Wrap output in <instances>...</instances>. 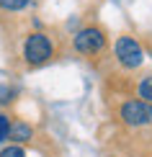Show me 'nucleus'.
Returning <instances> with one entry per match:
<instances>
[{"label": "nucleus", "mask_w": 152, "mask_h": 157, "mask_svg": "<svg viewBox=\"0 0 152 157\" xmlns=\"http://www.w3.org/2000/svg\"><path fill=\"white\" fill-rule=\"evenodd\" d=\"M54 54V44H52V39L47 34H41V31H36V34H31L26 39L23 44V59L29 64H44L49 59V57Z\"/></svg>", "instance_id": "nucleus-1"}, {"label": "nucleus", "mask_w": 152, "mask_h": 157, "mask_svg": "<svg viewBox=\"0 0 152 157\" xmlns=\"http://www.w3.org/2000/svg\"><path fill=\"white\" fill-rule=\"evenodd\" d=\"M106 47V34L98 26H85L75 34V49L80 54H98Z\"/></svg>", "instance_id": "nucleus-2"}, {"label": "nucleus", "mask_w": 152, "mask_h": 157, "mask_svg": "<svg viewBox=\"0 0 152 157\" xmlns=\"http://www.w3.org/2000/svg\"><path fill=\"white\" fill-rule=\"evenodd\" d=\"M116 59L124 64L127 70H134L139 67L142 59H144V52L139 47V41H134L131 36H121L116 41Z\"/></svg>", "instance_id": "nucleus-3"}, {"label": "nucleus", "mask_w": 152, "mask_h": 157, "mask_svg": "<svg viewBox=\"0 0 152 157\" xmlns=\"http://www.w3.org/2000/svg\"><path fill=\"white\" fill-rule=\"evenodd\" d=\"M121 121L127 126H144L152 121V106L144 101H127L121 106Z\"/></svg>", "instance_id": "nucleus-4"}, {"label": "nucleus", "mask_w": 152, "mask_h": 157, "mask_svg": "<svg viewBox=\"0 0 152 157\" xmlns=\"http://www.w3.org/2000/svg\"><path fill=\"white\" fill-rule=\"evenodd\" d=\"M31 136H34V129H31L29 124H23V121H18V124H10L8 139H13V142H29Z\"/></svg>", "instance_id": "nucleus-5"}, {"label": "nucleus", "mask_w": 152, "mask_h": 157, "mask_svg": "<svg viewBox=\"0 0 152 157\" xmlns=\"http://www.w3.org/2000/svg\"><path fill=\"white\" fill-rule=\"evenodd\" d=\"M139 98H144V103L152 106V75L142 77V82H139Z\"/></svg>", "instance_id": "nucleus-6"}, {"label": "nucleus", "mask_w": 152, "mask_h": 157, "mask_svg": "<svg viewBox=\"0 0 152 157\" xmlns=\"http://www.w3.org/2000/svg\"><path fill=\"white\" fill-rule=\"evenodd\" d=\"M29 5H31V0H0V8H3V10H10V13L23 10V8H29Z\"/></svg>", "instance_id": "nucleus-7"}, {"label": "nucleus", "mask_w": 152, "mask_h": 157, "mask_svg": "<svg viewBox=\"0 0 152 157\" xmlns=\"http://www.w3.org/2000/svg\"><path fill=\"white\" fill-rule=\"evenodd\" d=\"M10 116L8 113H0V142L3 139H8V132H10Z\"/></svg>", "instance_id": "nucleus-8"}, {"label": "nucleus", "mask_w": 152, "mask_h": 157, "mask_svg": "<svg viewBox=\"0 0 152 157\" xmlns=\"http://www.w3.org/2000/svg\"><path fill=\"white\" fill-rule=\"evenodd\" d=\"M0 157H26V152H23L21 147H16V144H13V147H5L3 152H0Z\"/></svg>", "instance_id": "nucleus-9"}, {"label": "nucleus", "mask_w": 152, "mask_h": 157, "mask_svg": "<svg viewBox=\"0 0 152 157\" xmlns=\"http://www.w3.org/2000/svg\"><path fill=\"white\" fill-rule=\"evenodd\" d=\"M13 95H16V90L8 88V85H0V103H10Z\"/></svg>", "instance_id": "nucleus-10"}]
</instances>
